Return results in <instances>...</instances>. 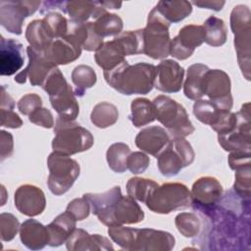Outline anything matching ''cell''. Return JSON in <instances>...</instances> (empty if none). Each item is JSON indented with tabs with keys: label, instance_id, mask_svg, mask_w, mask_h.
Returning a JSON list of instances; mask_svg holds the SVG:
<instances>
[{
	"label": "cell",
	"instance_id": "1",
	"mask_svg": "<svg viewBox=\"0 0 251 251\" xmlns=\"http://www.w3.org/2000/svg\"><path fill=\"white\" fill-rule=\"evenodd\" d=\"M156 67L149 63L129 65L126 61L110 72H104L106 82L124 95L147 94L154 87Z\"/></svg>",
	"mask_w": 251,
	"mask_h": 251
},
{
	"label": "cell",
	"instance_id": "2",
	"mask_svg": "<svg viewBox=\"0 0 251 251\" xmlns=\"http://www.w3.org/2000/svg\"><path fill=\"white\" fill-rule=\"evenodd\" d=\"M55 136L52 140L54 152L71 156L90 149L94 138L89 130L82 127L75 121L57 118L54 126Z\"/></svg>",
	"mask_w": 251,
	"mask_h": 251
},
{
	"label": "cell",
	"instance_id": "3",
	"mask_svg": "<svg viewBox=\"0 0 251 251\" xmlns=\"http://www.w3.org/2000/svg\"><path fill=\"white\" fill-rule=\"evenodd\" d=\"M41 87L48 93L50 103L58 117L75 121L79 113V106L72 86L67 82L58 67L50 72Z\"/></svg>",
	"mask_w": 251,
	"mask_h": 251
},
{
	"label": "cell",
	"instance_id": "4",
	"mask_svg": "<svg viewBox=\"0 0 251 251\" xmlns=\"http://www.w3.org/2000/svg\"><path fill=\"white\" fill-rule=\"evenodd\" d=\"M152 103L155 108L156 120L167 128L172 138H184L194 132L195 128L185 108L175 99L159 95Z\"/></svg>",
	"mask_w": 251,
	"mask_h": 251
},
{
	"label": "cell",
	"instance_id": "5",
	"mask_svg": "<svg viewBox=\"0 0 251 251\" xmlns=\"http://www.w3.org/2000/svg\"><path fill=\"white\" fill-rule=\"evenodd\" d=\"M147 208L156 214H169L191 206V193L180 182H167L158 185L145 202Z\"/></svg>",
	"mask_w": 251,
	"mask_h": 251
},
{
	"label": "cell",
	"instance_id": "6",
	"mask_svg": "<svg viewBox=\"0 0 251 251\" xmlns=\"http://www.w3.org/2000/svg\"><path fill=\"white\" fill-rule=\"evenodd\" d=\"M230 27L234 34V47L242 75L250 79L251 13L247 6L237 5L230 13Z\"/></svg>",
	"mask_w": 251,
	"mask_h": 251
},
{
	"label": "cell",
	"instance_id": "7",
	"mask_svg": "<svg viewBox=\"0 0 251 251\" xmlns=\"http://www.w3.org/2000/svg\"><path fill=\"white\" fill-rule=\"evenodd\" d=\"M170 25L153 8L148 15L147 25L143 29V54L159 60L170 55Z\"/></svg>",
	"mask_w": 251,
	"mask_h": 251
},
{
	"label": "cell",
	"instance_id": "8",
	"mask_svg": "<svg viewBox=\"0 0 251 251\" xmlns=\"http://www.w3.org/2000/svg\"><path fill=\"white\" fill-rule=\"evenodd\" d=\"M49 176L47 185L55 195L66 193L75 183L79 176V164L72 159L57 152H52L47 159Z\"/></svg>",
	"mask_w": 251,
	"mask_h": 251
},
{
	"label": "cell",
	"instance_id": "9",
	"mask_svg": "<svg viewBox=\"0 0 251 251\" xmlns=\"http://www.w3.org/2000/svg\"><path fill=\"white\" fill-rule=\"evenodd\" d=\"M195 153L191 144L184 138H173L167 144L165 150L156 157L158 169L165 176H176L182 168L194 161Z\"/></svg>",
	"mask_w": 251,
	"mask_h": 251
},
{
	"label": "cell",
	"instance_id": "10",
	"mask_svg": "<svg viewBox=\"0 0 251 251\" xmlns=\"http://www.w3.org/2000/svg\"><path fill=\"white\" fill-rule=\"evenodd\" d=\"M230 78L222 70H209L204 76V95H207L218 108L224 111H230L233 98L230 91Z\"/></svg>",
	"mask_w": 251,
	"mask_h": 251
},
{
	"label": "cell",
	"instance_id": "11",
	"mask_svg": "<svg viewBox=\"0 0 251 251\" xmlns=\"http://www.w3.org/2000/svg\"><path fill=\"white\" fill-rule=\"evenodd\" d=\"M97 218L107 226L132 225L143 221L144 212L135 199L129 195H122L110 210L97 216Z\"/></svg>",
	"mask_w": 251,
	"mask_h": 251
},
{
	"label": "cell",
	"instance_id": "12",
	"mask_svg": "<svg viewBox=\"0 0 251 251\" xmlns=\"http://www.w3.org/2000/svg\"><path fill=\"white\" fill-rule=\"evenodd\" d=\"M40 1H0V24L9 32L20 35L26 17L40 6Z\"/></svg>",
	"mask_w": 251,
	"mask_h": 251
},
{
	"label": "cell",
	"instance_id": "13",
	"mask_svg": "<svg viewBox=\"0 0 251 251\" xmlns=\"http://www.w3.org/2000/svg\"><path fill=\"white\" fill-rule=\"evenodd\" d=\"M237 123L228 133L218 135L220 145L226 151L250 150V103L242 105L236 113Z\"/></svg>",
	"mask_w": 251,
	"mask_h": 251
},
{
	"label": "cell",
	"instance_id": "14",
	"mask_svg": "<svg viewBox=\"0 0 251 251\" xmlns=\"http://www.w3.org/2000/svg\"><path fill=\"white\" fill-rule=\"evenodd\" d=\"M205 41V29L203 25H184L171 40L170 55L177 60L189 58L195 48Z\"/></svg>",
	"mask_w": 251,
	"mask_h": 251
},
{
	"label": "cell",
	"instance_id": "15",
	"mask_svg": "<svg viewBox=\"0 0 251 251\" xmlns=\"http://www.w3.org/2000/svg\"><path fill=\"white\" fill-rule=\"evenodd\" d=\"M26 53L28 57V65L15 76L14 80L23 84L25 82L26 77H28L31 85L42 86L50 72L57 66L51 63L45 57L43 52L36 51L30 46L26 47Z\"/></svg>",
	"mask_w": 251,
	"mask_h": 251
},
{
	"label": "cell",
	"instance_id": "16",
	"mask_svg": "<svg viewBox=\"0 0 251 251\" xmlns=\"http://www.w3.org/2000/svg\"><path fill=\"white\" fill-rule=\"evenodd\" d=\"M223 186L214 176L199 177L192 185L191 198L195 208L204 212L216 206L222 199Z\"/></svg>",
	"mask_w": 251,
	"mask_h": 251
},
{
	"label": "cell",
	"instance_id": "17",
	"mask_svg": "<svg viewBox=\"0 0 251 251\" xmlns=\"http://www.w3.org/2000/svg\"><path fill=\"white\" fill-rule=\"evenodd\" d=\"M15 206L18 211L27 217L40 215L46 206L44 192L32 184H24L15 192Z\"/></svg>",
	"mask_w": 251,
	"mask_h": 251
},
{
	"label": "cell",
	"instance_id": "18",
	"mask_svg": "<svg viewBox=\"0 0 251 251\" xmlns=\"http://www.w3.org/2000/svg\"><path fill=\"white\" fill-rule=\"evenodd\" d=\"M184 76V69L174 60H163L156 67L154 87L165 93L180 90Z\"/></svg>",
	"mask_w": 251,
	"mask_h": 251
},
{
	"label": "cell",
	"instance_id": "19",
	"mask_svg": "<svg viewBox=\"0 0 251 251\" xmlns=\"http://www.w3.org/2000/svg\"><path fill=\"white\" fill-rule=\"evenodd\" d=\"M175 243V237L168 231L137 228L132 251H170Z\"/></svg>",
	"mask_w": 251,
	"mask_h": 251
},
{
	"label": "cell",
	"instance_id": "20",
	"mask_svg": "<svg viewBox=\"0 0 251 251\" xmlns=\"http://www.w3.org/2000/svg\"><path fill=\"white\" fill-rule=\"evenodd\" d=\"M24 47L21 42L13 38H5L1 35L0 40V74L12 75L24 65Z\"/></svg>",
	"mask_w": 251,
	"mask_h": 251
},
{
	"label": "cell",
	"instance_id": "21",
	"mask_svg": "<svg viewBox=\"0 0 251 251\" xmlns=\"http://www.w3.org/2000/svg\"><path fill=\"white\" fill-rule=\"evenodd\" d=\"M77 43L86 51H97L103 44V37L98 35L93 22L76 23L69 21L68 33L65 35Z\"/></svg>",
	"mask_w": 251,
	"mask_h": 251
},
{
	"label": "cell",
	"instance_id": "22",
	"mask_svg": "<svg viewBox=\"0 0 251 251\" xmlns=\"http://www.w3.org/2000/svg\"><path fill=\"white\" fill-rule=\"evenodd\" d=\"M81 47L68 36L54 39L43 52L45 57L54 65H68L80 57Z\"/></svg>",
	"mask_w": 251,
	"mask_h": 251
},
{
	"label": "cell",
	"instance_id": "23",
	"mask_svg": "<svg viewBox=\"0 0 251 251\" xmlns=\"http://www.w3.org/2000/svg\"><path fill=\"white\" fill-rule=\"evenodd\" d=\"M169 133L162 126H153L141 129L135 137V145L143 152L157 157L169 143Z\"/></svg>",
	"mask_w": 251,
	"mask_h": 251
},
{
	"label": "cell",
	"instance_id": "24",
	"mask_svg": "<svg viewBox=\"0 0 251 251\" xmlns=\"http://www.w3.org/2000/svg\"><path fill=\"white\" fill-rule=\"evenodd\" d=\"M69 251L86 250H114V247L107 237L100 234H89L81 228H75L66 241Z\"/></svg>",
	"mask_w": 251,
	"mask_h": 251
},
{
	"label": "cell",
	"instance_id": "25",
	"mask_svg": "<svg viewBox=\"0 0 251 251\" xmlns=\"http://www.w3.org/2000/svg\"><path fill=\"white\" fill-rule=\"evenodd\" d=\"M126 56H127L126 50L116 36L113 40L102 44V46L95 52L94 59L104 72H110L124 63L126 61Z\"/></svg>",
	"mask_w": 251,
	"mask_h": 251
},
{
	"label": "cell",
	"instance_id": "26",
	"mask_svg": "<svg viewBox=\"0 0 251 251\" xmlns=\"http://www.w3.org/2000/svg\"><path fill=\"white\" fill-rule=\"evenodd\" d=\"M20 238L22 243L30 250L42 249L50 240L47 226L33 219H28L21 225Z\"/></svg>",
	"mask_w": 251,
	"mask_h": 251
},
{
	"label": "cell",
	"instance_id": "27",
	"mask_svg": "<svg viewBox=\"0 0 251 251\" xmlns=\"http://www.w3.org/2000/svg\"><path fill=\"white\" fill-rule=\"evenodd\" d=\"M76 220L68 211L57 216L52 223L47 226L50 240L48 245L51 247H58L66 243L69 236L75 229Z\"/></svg>",
	"mask_w": 251,
	"mask_h": 251
},
{
	"label": "cell",
	"instance_id": "28",
	"mask_svg": "<svg viewBox=\"0 0 251 251\" xmlns=\"http://www.w3.org/2000/svg\"><path fill=\"white\" fill-rule=\"evenodd\" d=\"M65 10L71 21L76 23H85L89 18L96 20L107 12L101 1H68Z\"/></svg>",
	"mask_w": 251,
	"mask_h": 251
},
{
	"label": "cell",
	"instance_id": "29",
	"mask_svg": "<svg viewBox=\"0 0 251 251\" xmlns=\"http://www.w3.org/2000/svg\"><path fill=\"white\" fill-rule=\"evenodd\" d=\"M210 69L204 64H193L188 67L183 84L184 95L190 100H199L204 95V76Z\"/></svg>",
	"mask_w": 251,
	"mask_h": 251
},
{
	"label": "cell",
	"instance_id": "30",
	"mask_svg": "<svg viewBox=\"0 0 251 251\" xmlns=\"http://www.w3.org/2000/svg\"><path fill=\"white\" fill-rule=\"evenodd\" d=\"M154 8L169 24L182 21L192 12L191 2L185 0L159 1Z\"/></svg>",
	"mask_w": 251,
	"mask_h": 251
},
{
	"label": "cell",
	"instance_id": "31",
	"mask_svg": "<svg viewBox=\"0 0 251 251\" xmlns=\"http://www.w3.org/2000/svg\"><path fill=\"white\" fill-rule=\"evenodd\" d=\"M25 38L29 46L39 52H44L54 40L43 20H34L27 25Z\"/></svg>",
	"mask_w": 251,
	"mask_h": 251
},
{
	"label": "cell",
	"instance_id": "32",
	"mask_svg": "<svg viewBox=\"0 0 251 251\" xmlns=\"http://www.w3.org/2000/svg\"><path fill=\"white\" fill-rule=\"evenodd\" d=\"M83 197L89 202L91 212L99 216L110 210L117 203L122 197V191L120 186H114L103 193H86L83 194Z\"/></svg>",
	"mask_w": 251,
	"mask_h": 251
},
{
	"label": "cell",
	"instance_id": "33",
	"mask_svg": "<svg viewBox=\"0 0 251 251\" xmlns=\"http://www.w3.org/2000/svg\"><path fill=\"white\" fill-rule=\"evenodd\" d=\"M130 110L129 120L135 127H141L156 120L154 105L147 98L140 97L132 100Z\"/></svg>",
	"mask_w": 251,
	"mask_h": 251
},
{
	"label": "cell",
	"instance_id": "34",
	"mask_svg": "<svg viewBox=\"0 0 251 251\" xmlns=\"http://www.w3.org/2000/svg\"><path fill=\"white\" fill-rule=\"evenodd\" d=\"M119 119L118 108L110 102H99L91 112V123L99 127L106 128L117 123Z\"/></svg>",
	"mask_w": 251,
	"mask_h": 251
},
{
	"label": "cell",
	"instance_id": "35",
	"mask_svg": "<svg viewBox=\"0 0 251 251\" xmlns=\"http://www.w3.org/2000/svg\"><path fill=\"white\" fill-rule=\"evenodd\" d=\"M203 27L205 29V41L208 45L212 47H219L226 43V27L222 19L215 16L209 17Z\"/></svg>",
	"mask_w": 251,
	"mask_h": 251
},
{
	"label": "cell",
	"instance_id": "36",
	"mask_svg": "<svg viewBox=\"0 0 251 251\" xmlns=\"http://www.w3.org/2000/svg\"><path fill=\"white\" fill-rule=\"evenodd\" d=\"M131 151L127 144L117 142L110 145L106 153L109 168L115 173H124L127 170V159Z\"/></svg>",
	"mask_w": 251,
	"mask_h": 251
},
{
	"label": "cell",
	"instance_id": "37",
	"mask_svg": "<svg viewBox=\"0 0 251 251\" xmlns=\"http://www.w3.org/2000/svg\"><path fill=\"white\" fill-rule=\"evenodd\" d=\"M97 80L96 74L90 66L78 65L72 72V81L75 85V95L83 96L85 90L91 88Z\"/></svg>",
	"mask_w": 251,
	"mask_h": 251
},
{
	"label": "cell",
	"instance_id": "38",
	"mask_svg": "<svg viewBox=\"0 0 251 251\" xmlns=\"http://www.w3.org/2000/svg\"><path fill=\"white\" fill-rule=\"evenodd\" d=\"M158 185L159 184L153 179L135 176L128 179L126 183V192L127 195L133 199L145 203L149 195L156 187H158Z\"/></svg>",
	"mask_w": 251,
	"mask_h": 251
},
{
	"label": "cell",
	"instance_id": "39",
	"mask_svg": "<svg viewBox=\"0 0 251 251\" xmlns=\"http://www.w3.org/2000/svg\"><path fill=\"white\" fill-rule=\"evenodd\" d=\"M123 20L116 14L106 12L94 22L95 31L101 37L119 35L123 30Z\"/></svg>",
	"mask_w": 251,
	"mask_h": 251
},
{
	"label": "cell",
	"instance_id": "40",
	"mask_svg": "<svg viewBox=\"0 0 251 251\" xmlns=\"http://www.w3.org/2000/svg\"><path fill=\"white\" fill-rule=\"evenodd\" d=\"M223 111L224 110L218 108L210 100L199 99L196 100L193 105V114L196 119L205 125H209L210 126L216 123L221 112Z\"/></svg>",
	"mask_w": 251,
	"mask_h": 251
},
{
	"label": "cell",
	"instance_id": "41",
	"mask_svg": "<svg viewBox=\"0 0 251 251\" xmlns=\"http://www.w3.org/2000/svg\"><path fill=\"white\" fill-rule=\"evenodd\" d=\"M175 225L184 237L191 238L199 234L201 222L194 213H180L175 219Z\"/></svg>",
	"mask_w": 251,
	"mask_h": 251
},
{
	"label": "cell",
	"instance_id": "42",
	"mask_svg": "<svg viewBox=\"0 0 251 251\" xmlns=\"http://www.w3.org/2000/svg\"><path fill=\"white\" fill-rule=\"evenodd\" d=\"M136 231L137 228L127 227L124 226H109L108 228V234L111 239L116 242L121 248L129 251H132Z\"/></svg>",
	"mask_w": 251,
	"mask_h": 251
},
{
	"label": "cell",
	"instance_id": "43",
	"mask_svg": "<svg viewBox=\"0 0 251 251\" xmlns=\"http://www.w3.org/2000/svg\"><path fill=\"white\" fill-rule=\"evenodd\" d=\"M42 20L54 39L62 38L68 33L69 21L60 13L49 12Z\"/></svg>",
	"mask_w": 251,
	"mask_h": 251
},
{
	"label": "cell",
	"instance_id": "44",
	"mask_svg": "<svg viewBox=\"0 0 251 251\" xmlns=\"http://www.w3.org/2000/svg\"><path fill=\"white\" fill-rule=\"evenodd\" d=\"M233 188L236 194L243 200L249 201L250 198V165L235 170V181Z\"/></svg>",
	"mask_w": 251,
	"mask_h": 251
},
{
	"label": "cell",
	"instance_id": "45",
	"mask_svg": "<svg viewBox=\"0 0 251 251\" xmlns=\"http://www.w3.org/2000/svg\"><path fill=\"white\" fill-rule=\"evenodd\" d=\"M19 220L10 213H2L0 215V235L2 241H11L14 239L18 231H20Z\"/></svg>",
	"mask_w": 251,
	"mask_h": 251
},
{
	"label": "cell",
	"instance_id": "46",
	"mask_svg": "<svg viewBox=\"0 0 251 251\" xmlns=\"http://www.w3.org/2000/svg\"><path fill=\"white\" fill-rule=\"evenodd\" d=\"M66 211L71 213L76 221H82L88 217L91 210L89 202L82 196L72 200L68 204Z\"/></svg>",
	"mask_w": 251,
	"mask_h": 251
},
{
	"label": "cell",
	"instance_id": "47",
	"mask_svg": "<svg viewBox=\"0 0 251 251\" xmlns=\"http://www.w3.org/2000/svg\"><path fill=\"white\" fill-rule=\"evenodd\" d=\"M150 163L149 157L140 151L130 153L127 159V169L134 175L142 174L148 168Z\"/></svg>",
	"mask_w": 251,
	"mask_h": 251
},
{
	"label": "cell",
	"instance_id": "48",
	"mask_svg": "<svg viewBox=\"0 0 251 251\" xmlns=\"http://www.w3.org/2000/svg\"><path fill=\"white\" fill-rule=\"evenodd\" d=\"M19 111L25 116H29L36 109L42 107V99L36 93H28L24 95L18 102Z\"/></svg>",
	"mask_w": 251,
	"mask_h": 251
},
{
	"label": "cell",
	"instance_id": "49",
	"mask_svg": "<svg viewBox=\"0 0 251 251\" xmlns=\"http://www.w3.org/2000/svg\"><path fill=\"white\" fill-rule=\"evenodd\" d=\"M28 120L30 123L45 128H51L54 126V118L52 113L43 107H40L32 112L28 116Z\"/></svg>",
	"mask_w": 251,
	"mask_h": 251
},
{
	"label": "cell",
	"instance_id": "50",
	"mask_svg": "<svg viewBox=\"0 0 251 251\" xmlns=\"http://www.w3.org/2000/svg\"><path fill=\"white\" fill-rule=\"evenodd\" d=\"M250 150L232 151L228 156V165L231 170L235 171L238 168L250 165Z\"/></svg>",
	"mask_w": 251,
	"mask_h": 251
},
{
	"label": "cell",
	"instance_id": "51",
	"mask_svg": "<svg viewBox=\"0 0 251 251\" xmlns=\"http://www.w3.org/2000/svg\"><path fill=\"white\" fill-rule=\"evenodd\" d=\"M0 119L1 126H6L10 128H19L23 126V121L17 113L13 110L0 109Z\"/></svg>",
	"mask_w": 251,
	"mask_h": 251
},
{
	"label": "cell",
	"instance_id": "52",
	"mask_svg": "<svg viewBox=\"0 0 251 251\" xmlns=\"http://www.w3.org/2000/svg\"><path fill=\"white\" fill-rule=\"evenodd\" d=\"M0 149L1 161H4L6 158H9L14 151L13 135L6 130L0 131Z\"/></svg>",
	"mask_w": 251,
	"mask_h": 251
},
{
	"label": "cell",
	"instance_id": "53",
	"mask_svg": "<svg viewBox=\"0 0 251 251\" xmlns=\"http://www.w3.org/2000/svg\"><path fill=\"white\" fill-rule=\"evenodd\" d=\"M225 1H210V0H204V1H194L191 4H194L200 8L205 9H211L214 11H221L222 8L225 5Z\"/></svg>",
	"mask_w": 251,
	"mask_h": 251
},
{
	"label": "cell",
	"instance_id": "54",
	"mask_svg": "<svg viewBox=\"0 0 251 251\" xmlns=\"http://www.w3.org/2000/svg\"><path fill=\"white\" fill-rule=\"evenodd\" d=\"M15 108V100L11 97V95L6 91L5 85L1 86V103L0 109H8L14 110Z\"/></svg>",
	"mask_w": 251,
	"mask_h": 251
},
{
	"label": "cell",
	"instance_id": "55",
	"mask_svg": "<svg viewBox=\"0 0 251 251\" xmlns=\"http://www.w3.org/2000/svg\"><path fill=\"white\" fill-rule=\"evenodd\" d=\"M101 4L104 6L105 9H120L123 5L122 2L116 1H101Z\"/></svg>",
	"mask_w": 251,
	"mask_h": 251
}]
</instances>
